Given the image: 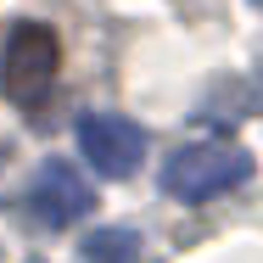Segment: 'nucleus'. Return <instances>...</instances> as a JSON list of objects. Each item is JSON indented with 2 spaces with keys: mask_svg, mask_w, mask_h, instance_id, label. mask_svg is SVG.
I'll return each mask as SVG.
<instances>
[{
  "mask_svg": "<svg viewBox=\"0 0 263 263\" xmlns=\"http://www.w3.org/2000/svg\"><path fill=\"white\" fill-rule=\"evenodd\" d=\"M252 174V157L241 146H179L174 157L162 162V191L174 202H213L218 191H235L241 179Z\"/></svg>",
  "mask_w": 263,
  "mask_h": 263,
  "instance_id": "obj_1",
  "label": "nucleus"
},
{
  "mask_svg": "<svg viewBox=\"0 0 263 263\" xmlns=\"http://www.w3.org/2000/svg\"><path fill=\"white\" fill-rule=\"evenodd\" d=\"M56 67H62V45L45 23H17L11 40H6V56H0V90L11 101H40L51 90Z\"/></svg>",
  "mask_w": 263,
  "mask_h": 263,
  "instance_id": "obj_2",
  "label": "nucleus"
},
{
  "mask_svg": "<svg viewBox=\"0 0 263 263\" xmlns=\"http://www.w3.org/2000/svg\"><path fill=\"white\" fill-rule=\"evenodd\" d=\"M79 152L101 179H129L146 157V135H140V123H129L118 112H84L79 118Z\"/></svg>",
  "mask_w": 263,
  "mask_h": 263,
  "instance_id": "obj_3",
  "label": "nucleus"
},
{
  "mask_svg": "<svg viewBox=\"0 0 263 263\" xmlns=\"http://www.w3.org/2000/svg\"><path fill=\"white\" fill-rule=\"evenodd\" d=\"M23 202H28V218H34V224L67 230L73 218H84V213L96 208V191H90V179H84L73 162L51 157L40 174H34V185L23 191Z\"/></svg>",
  "mask_w": 263,
  "mask_h": 263,
  "instance_id": "obj_4",
  "label": "nucleus"
},
{
  "mask_svg": "<svg viewBox=\"0 0 263 263\" xmlns=\"http://www.w3.org/2000/svg\"><path fill=\"white\" fill-rule=\"evenodd\" d=\"M84 263H140V235L135 230H96L84 235Z\"/></svg>",
  "mask_w": 263,
  "mask_h": 263,
  "instance_id": "obj_5",
  "label": "nucleus"
},
{
  "mask_svg": "<svg viewBox=\"0 0 263 263\" xmlns=\"http://www.w3.org/2000/svg\"><path fill=\"white\" fill-rule=\"evenodd\" d=\"M0 162H6V146H0Z\"/></svg>",
  "mask_w": 263,
  "mask_h": 263,
  "instance_id": "obj_6",
  "label": "nucleus"
}]
</instances>
